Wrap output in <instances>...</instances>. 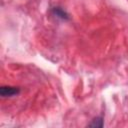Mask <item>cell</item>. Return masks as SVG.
Listing matches in <instances>:
<instances>
[{"mask_svg":"<svg viewBox=\"0 0 128 128\" xmlns=\"http://www.w3.org/2000/svg\"><path fill=\"white\" fill-rule=\"evenodd\" d=\"M20 93V88L13 86H2L0 88V95L2 97H12Z\"/></svg>","mask_w":128,"mask_h":128,"instance_id":"obj_1","label":"cell"},{"mask_svg":"<svg viewBox=\"0 0 128 128\" xmlns=\"http://www.w3.org/2000/svg\"><path fill=\"white\" fill-rule=\"evenodd\" d=\"M51 12H52V14L55 17L60 18L62 20H68L69 19V15L66 13V11H64L60 7H54V8H52V11Z\"/></svg>","mask_w":128,"mask_h":128,"instance_id":"obj_2","label":"cell"},{"mask_svg":"<svg viewBox=\"0 0 128 128\" xmlns=\"http://www.w3.org/2000/svg\"><path fill=\"white\" fill-rule=\"evenodd\" d=\"M103 118L102 117H97V118H94L92 120V122L89 124L90 127H102L103 126Z\"/></svg>","mask_w":128,"mask_h":128,"instance_id":"obj_3","label":"cell"}]
</instances>
